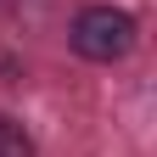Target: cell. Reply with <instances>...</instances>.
Masks as SVG:
<instances>
[{
  "label": "cell",
  "instance_id": "6da1fadb",
  "mask_svg": "<svg viewBox=\"0 0 157 157\" xmlns=\"http://www.w3.org/2000/svg\"><path fill=\"white\" fill-rule=\"evenodd\" d=\"M140 39V23L124 6H84L67 28V45L84 56V62H124Z\"/></svg>",
  "mask_w": 157,
  "mask_h": 157
},
{
  "label": "cell",
  "instance_id": "7a4b0ae2",
  "mask_svg": "<svg viewBox=\"0 0 157 157\" xmlns=\"http://www.w3.org/2000/svg\"><path fill=\"white\" fill-rule=\"evenodd\" d=\"M0 157H34V135L11 112H0Z\"/></svg>",
  "mask_w": 157,
  "mask_h": 157
}]
</instances>
